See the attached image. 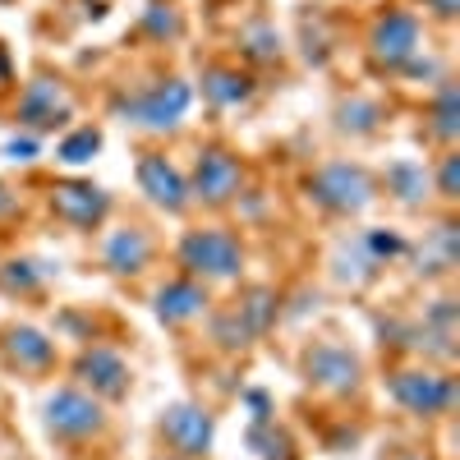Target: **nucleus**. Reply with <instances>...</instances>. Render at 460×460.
<instances>
[{
	"label": "nucleus",
	"instance_id": "29",
	"mask_svg": "<svg viewBox=\"0 0 460 460\" xmlns=\"http://www.w3.org/2000/svg\"><path fill=\"white\" fill-rule=\"evenodd\" d=\"M438 199H447V203H456L460 199V157H456V152H447V157H442V171H438Z\"/></svg>",
	"mask_w": 460,
	"mask_h": 460
},
{
	"label": "nucleus",
	"instance_id": "14",
	"mask_svg": "<svg viewBox=\"0 0 460 460\" xmlns=\"http://www.w3.org/2000/svg\"><path fill=\"white\" fill-rule=\"evenodd\" d=\"M47 203H51L56 221H65L74 230H93L111 217V194L93 180H56Z\"/></svg>",
	"mask_w": 460,
	"mask_h": 460
},
{
	"label": "nucleus",
	"instance_id": "27",
	"mask_svg": "<svg viewBox=\"0 0 460 460\" xmlns=\"http://www.w3.org/2000/svg\"><path fill=\"white\" fill-rule=\"evenodd\" d=\"M249 451H258L262 460H290V438L272 419H262V424H249Z\"/></svg>",
	"mask_w": 460,
	"mask_h": 460
},
{
	"label": "nucleus",
	"instance_id": "21",
	"mask_svg": "<svg viewBox=\"0 0 460 460\" xmlns=\"http://www.w3.org/2000/svg\"><path fill=\"white\" fill-rule=\"evenodd\" d=\"M382 184H387V194L392 199H401V203H424L429 194H433V180H429V171L419 166V162H410V157H401V162H392L387 171H382Z\"/></svg>",
	"mask_w": 460,
	"mask_h": 460
},
{
	"label": "nucleus",
	"instance_id": "5",
	"mask_svg": "<svg viewBox=\"0 0 460 460\" xmlns=\"http://www.w3.org/2000/svg\"><path fill=\"white\" fill-rule=\"evenodd\" d=\"M299 373L314 392H327V396H355L359 382H364V359L350 350L345 341H309L299 355Z\"/></svg>",
	"mask_w": 460,
	"mask_h": 460
},
{
	"label": "nucleus",
	"instance_id": "3",
	"mask_svg": "<svg viewBox=\"0 0 460 460\" xmlns=\"http://www.w3.org/2000/svg\"><path fill=\"white\" fill-rule=\"evenodd\" d=\"M189 106H194V88L184 79H157L147 88H134L129 97H115V115L134 129H147V134H166L175 129Z\"/></svg>",
	"mask_w": 460,
	"mask_h": 460
},
{
	"label": "nucleus",
	"instance_id": "11",
	"mask_svg": "<svg viewBox=\"0 0 460 460\" xmlns=\"http://www.w3.org/2000/svg\"><path fill=\"white\" fill-rule=\"evenodd\" d=\"M419 37H424V23L414 10H382L368 28V51L377 65L401 69L405 60L419 56Z\"/></svg>",
	"mask_w": 460,
	"mask_h": 460
},
{
	"label": "nucleus",
	"instance_id": "9",
	"mask_svg": "<svg viewBox=\"0 0 460 460\" xmlns=\"http://www.w3.org/2000/svg\"><path fill=\"white\" fill-rule=\"evenodd\" d=\"M74 115V97L60 79H51V74H37V79L23 84V97L14 106V120L19 129L28 134H56L60 125H69Z\"/></svg>",
	"mask_w": 460,
	"mask_h": 460
},
{
	"label": "nucleus",
	"instance_id": "20",
	"mask_svg": "<svg viewBox=\"0 0 460 460\" xmlns=\"http://www.w3.org/2000/svg\"><path fill=\"white\" fill-rule=\"evenodd\" d=\"M382 120H387V111L373 97H345L336 106V134H345V138H373L382 129Z\"/></svg>",
	"mask_w": 460,
	"mask_h": 460
},
{
	"label": "nucleus",
	"instance_id": "34",
	"mask_svg": "<svg viewBox=\"0 0 460 460\" xmlns=\"http://www.w3.org/2000/svg\"><path fill=\"white\" fill-rule=\"evenodd\" d=\"M175 460H180V456H175Z\"/></svg>",
	"mask_w": 460,
	"mask_h": 460
},
{
	"label": "nucleus",
	"instance_id": "30",
	"mask_svg": "<svg viewBox=\"0 0 460 460\" xmlns=\"http://www.w3.org/2000/svg\"><path fill=\"white\" fill-rule=\"evenodd\" d=\"M424 10H429L433 19H442V23H451V19L460 14V0H424Z\"/></svg>",
	"mask_w": 460,
	"mask_h": 460
},
{
	"label": "nucleus",
	"instance_id": "23",
	"mask_svg": "<svg viewBox=\"0 0 460 460\" xmlns=\"http://www.w3.org/2000/svg\"><path fill=\"white\" fill-rule=\"evenodd\" d=\"M51 281V262L42 258H10L0 267V290L5 295H37Z\"/></svg>",
	"mask_w": 460,
	"mask_h": 460
},
{
	"label": "nucleus",
	"instance_id": "1",
	"mask_svg": "<svg viewBox=\"0 0 460 460\" xmlns=\"http://www.w3.org/2000/svg\"><path fill=\"white\" fill-rule=\"evenodd\" d=\"M180 267L194 281H240L244 272V244L235 230L226 226H199V230H184L180 244H175Z\"/></svg>",
	"mask_w": 460,
	"mask_h": 460
},
{
	"label": "nucleus",
	"instance_id": "2",
	"mask_svg": "<svg viewBox=\"0 0 460 460\" xmlns=\"http://www.w3.org/2000/svg\"><path fill=\"white\" fill-rule=\"evenodd\" d=\"M304 189H309V203L327 217H359L377 199V180L359 162H327L304 180Z\"/></svg>",
	"mask_w": 460,
	"mask_h": 460
},
{
	"label": "nucleus",
	"instance_id": "22",
	"mask_svg": "<svg viewBox=\"0 0 460 460\" xmlns=\"http://www.w3.org/2000/svg\"><path fill=\"white\" fill-rule=\"evenodd\" d=\"M235 47H240V56H249V60H258V65H277L281 60V32H277V23H267V19H253V23H244L240 28V37H235Z\"/></svg>",
	"mask_w": 460,
	"mask_h": 460
},
{
	"label": "nucleus",
	"instance_id": "13",
	"mask_svg": "<svg viewBox=\"0 0 460 460\" xmlns=\"http://www.w3.org/2000/svg\"><path fill=\"white\" fill-rule=\"evenodd\" d=\"M0 364L10 373L37 377L56 368V341L47 332H37L32 323H5L0 327Z\"/></svg>",
	"mask_w": 460,
	"mask_h": 460
},
{
	"label": "nucleus",
	"instance_id": "12",
	"mask_svg": "<svg viewBox=\"0 0 460 460\" xmlns=\"http://www.w3.org/2000/svg\"><path fill=\"white\" fill-rule=\"evenodd\" d=\"M74 377L84 382V392H93L97 401H125L134 387V373L125 364V355H115L111 345H84L74 359Z\"/></svg>",
	"mask_w": 460,
	"mask_h": 460
},
{
	"label": "nucleus",
	"instance_id": "15",
	"mask_svg": "<svg viewBox=\"0 0 460 460\" xmlns=\"http://www.w3.org/2000/svg\"><path fill=\"white\" fill-rule=\"evenodd\" d=\"M134 175H138V189L147 194L152 208H162L171 217H184L189 212V180L175 171L171 157H162V152H138Z\"/></svg>",
	"mask_w": 460,
	"mask_h": 460
},
{
	"label": "nucleus",
	"instance_id": "19",
	"mask_svg": "<svg viewBox=\"0 0 460 460\" xmlns=\"http://www.w3.org/2000/svg\"><path fill=\"white\" fill-rule=\"evenodd\" d=\"M203 102L217 106V111H230V106H244L253 97V79L240 69H230V65H208L203 69Z\"/></svg>",
	"mask_w": 460,
	"mask_h": 460
},
{
	"label": "nucleus",
	"instance_id": "6",
	"mask_svg": "<svg viewBox=\"0 0 460 460\" xmlns=\"http://www.w3.org/2000/svg\"><path fill=\"white\" fill-rule=\"evenodd\" d=\"M387 392L405 414L419 419H442L456 410V377L442 368H396L387 377Z\"/></svg>",
	"mask_w": 460,
	"mask_h": 460
},
{
	"label": "nucleus",
	"instance_id": "28",
	"mask_svg": "<svg viewBox=\"0 0 460 460\" xmlns=\"http://www.w3.org/2000/svg\"><path fill=\"white\" fill-rule=\"evenodd\" d=\"M359 244L368 249V258L377 262V267H387L392 258H401V253H410V244L396 235V230H364L359 235Z\"/></svg>",
	"mask_w": 460,
	"mask_h": 460
},
{
	"label": "nucleus",
	"instance_id": "17",
	"mask_svg": "<svg viewBox=\"0 0 460 460\" xmlns=\"http://www.w3.org/2000/svg\"><path fill=\"white\" fill-rule=\"evenodd\" d=\"M208 309H212V295L194 277H175V281H166L157 295H152V314H157V323H166V327H189V323H199Z\"/></svg>",
	"mask_w": 460,
	"mask_h": 460
},
{
	"label": "nucleus",
	"instance_id": "10",
	"mask_svg": "<svg viewBox=\"0 0 460 460\" xmlns=\"http://www.w3.org/2000/svg\"><path fill=\"white\" fill-rule=\"evenodd\" d=\"M157 433L180 460H203L212 451V438H217V419H212V410H203L194 401H175L162 410Z\"/></svg>",
	"mask_w": 460,
	"mask_h": 460
},
{
	"label": "nucleus",
	"instance_id": "31",
	"mask_svg": "<svg viewBox=\"0 0 460 460\" xmlns=\"http://www.w3.org/2000/svg\"><path fill=\"white\" fill-rule=\"evenodd\" d=\"M5 152H10L14 162H32V152H37V143H32V138H23V143L14 138V143H5Z\"/></svg>",
	"mask_w": 460,
	"mask_h": 460
},
{
	"label": "nucleus",
	"instance_id": "33",
	"mask_svg": "<svg viewBox=\"0 0 460 460\" xmlns=\"http://www.w3.org/2000/svg\"><path fill=\"white\" fill-rule=\"evenodd\" d=\"M401 460H429V456H401Z\"/></svg>",
	"mask_w": 460,
	"mask_h": 460
},
{
	"label": "nucleus",
	"instance_id": "8",
	"mask_svg": "<svg viewBox=\"0 0 460 460\" xmlns=\"http://www.w3.org/2000/svg\"><path fill=\"white\" fill-rule=\"evenodd\" d=\"M42 424L56 442H88L106 429V410L84 387H56L42 405Z\"/></svg>",
	"mask_w": 460,
	"mask_h": 460
},
{
	"label": "nucleus",
	"instance_id": "24",
	"mask_svg": "<svg viewBox=\"0 0 460 460\" xmlns=\"http://www.w3.org/2000/svg\"><path fill=\"white\" fill-rule=\"evenodd\" d=\"M429 129H433V138L456 143V134H460V88H456V79H438V97L429 106Z\"/></svg>",
	"mask_w": 460,
	"mask_h": 460
},
{
	"label": "nucleus",
	"instance_id": "7",
	"mask_svg": "<svg viewBox=\"0 0 460 460\" xmlns=\"http://www.w3.org/2000/svg\"><path fill=\"white\" fill-rule=\"evenodd\" d=\"M244 189V162L240 152H230L221 143L203 147L199 162H194V180H189V203H203V208H230Z\"/></svg>",
	"mask_w": 460,
	"mask_h": 460
},
{
	"label": "nucleus",
	"instance_id": "4",
	"mask_svg": "<svg viewBox=\"0 0 460 460\" xmlns=\"http://www.w3.org/2000/svg\"><path fill=\"white\" fill-rule=\"evenodd\" d=\"M281 314V299L272 286H249L235 304H226V309L212 314V341L221 350H249V345L277 323Z\"/></svg>",
	"mask_w": 460,
	"mask_h": 460
},
{
	"label": "nucleus",
	"instance_id": "18",
	"mask_svg": "<svg viewBox=\"0 0 460 460\" xmlns=\"http://www.w3.org/2000/svg\"><path fill=\"white\" fill-rule=\"evenodd\" d=\"M456 258H460V230H456V221H442L438 230L424 235V244H419V253H414L419 267L414 272L419 277H451Z\"/></svg>",
	"mask_w": 460,
	"mask_h": 460
},
{
	"label": "nucleus",
	"instance_id": "26",
	"mask_svg": "<svg viewBox=\"0 0 460 460\" xmlns=\"http://www.w3.org/2000/svg\"><path fill=\"white\" fill-rule=\"evenodd\" d=\"M143 32L157 37V42H175V37L184 32V19H180V10L171 5V0H152V5L143 10Z\"/></svg>",
	"mask_w": 460,
	"mask_h": 460
},
{
	"label": "nucleus",
	"instance_id": "16",
	"mask_svg": "<svg viewBox=\"0 0 460 460\" xmlns=\"http://www.w3.org/2000/svg\"><path fill=\"white\" fill-rule=\"evenodd\" d=\"M157 258V240L147 226H120L102 240V267L111 277H138Z\"/></svg>",
	"mask_w": 460,
	"mask_h": 460
},
{
	"label": "nucleus",
	"instance_id": "25",
	"mask_svg": "<svg viewBox=\"0 0 460 460\" xmlns=\"http://www.w3.org/2000/svg\"><path fill=\"white\" fill-rule=\"evenodd\" d=\"M97 147H102V129H97V125H79L74 134L60 138L56 157H60L65 166H84V162H93V152H97Z\"/></svg>",
	"mask_w": 460,
	"mask_h": 460
},
{
	"label": "nucleus",
	"instance_id": "32",
	"mask_svg": "<svg viewBox=\"0 0 460 460\" xmlns=\"http://www.w3.org/2000/svg\"><path fill=\"white\" fill-rule=\"evenodd\" d=\"M14 208H19V194H14L10 184H0V217H10Z\"/></svg>",
	"mask_w": 460,
	"mask_h": 460
}]
</instances>
